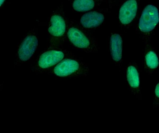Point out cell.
Wrapping results in <instances>:
<instances>
[{
  "instance_id": "6da1fadb",
  "label": "cell",
  "mask_w": 159,
  "mask_h": 133,
  "mask_svg": "<svg viewBox=\"0 0 159 133\" xmlns=\"http://www.w3.org/2000/svg\"><path fill=\"white\" fill-rule=\"evenodd\" d=\"M66 38L75 48L87 53L98 51L97 39L79 23L71 21L67 27Z\"/></svg>"
},
{
  "instance_id": "7a4b0ae2",
  "label": "cell",
  "mask_w": 159,
  "mask_h": 133,
  "mask_svg": "<svg viewBox=\"0 0 159 133\" xmlns=\"http://www.w3.org/2000/svg\"><path fill=\"white\" fill-rule=\"evenodd\" d=\"M89 70L88 64L72 54L63 59L47 71L58 77L75 78L86 76Z\"/></svg>"
},
{
  "instance_id": "3957f363",
  "label": "cell",
  "mask_w": 159,
  "mask_h": 133,
  "mask_svg": "<svg viewBox=\"0 0 159 133\" xmlns=\"http://www.w3.org/2000/svg\"><path fill=\"white\" fill-rule=\"evenodd\" d=\"M72 54L71 53L59 47H50L38 56L32 69L36 72H47L63 59Z\"/></svg>"
},
{
  "instance_id": "277c9868",
  "label": "cell",
  "mask_w": 159,
  "mask_h": 133,
  "mask_svg": "<svg viewBox=\"0 0 159 133\" xmlns=\"http://www.w3.org/2000/svg\"><path fill=\"white\" fill-rule=\"evenodd\" d=\"M38 45V39L34 32H30L25 34L17 46L16 63H23L31 59L37 50Z\"/></svg>"
},
{
  "instance_id": "5b68a950",
  "label": "cell",
  "mask_w": 159,
  "mask_h": 133,
  "mask_svg": "<svg viewBox=\"0 0 159 133\" xmlns=\"http://www.w3.org/2000/svg\"><path fill=\"white\" fill-rule=\"evenodd\" d=\"M67 27L63 13L56 11L50 17L48 23V33L51 39L61 42L66 38Z\"/></svg>"
},
{
  "instance_id": "8992f818",
  "label": "cell",
  "mask_w": 159,
  "mask_h": 133,
  "mask_svg": "<svg viewBox=\"0 0 159 133\" xmlns=\"http://www.w3.org/2000/svg\"><path fill=\"white\" fill-rule=\"evenodd\" d=\"M159 21L157 8L152 5H148L144 8L140 17L139 27L140 31L145 33L152 30Z\"/></svg>"
},
{
  "instance_id": "52a82bcc",
  "label": "cell",
  "mask_w": 159,
  "mask_h": 133,
  "mask_svg": "<svg viewBox=\"0 0 159 133\" xmlns=\"http://www.w3.org/2000/svg\"><path fill=\"white\" fill-rule=\"evenodd\" d=\"M125 79L127 86L131 93L138 99H141L139 74L137 66L134 64L130 63L126 67Z\"/></svg>"
},
{
  "instance_id": "ba28073f",
  "label": "cell",
  "mask_w": 159,
  "mask_h": 133,
  "mask_svg": "<svg viewBox=\"0 0 159 133\" xmlns=\"http://www.w3.org/2000/svg\"><path fill=\"white\" fill-rule=\"evenodd\" d=\"M105 16L103 12L93 11L83 14L80 20V24L84 29L88 31L97 28L104 22Z\"/></svg>"
},
{
  "instance_id": "9c48e42d",
  "label": "cell",
  "mask_w": 159,
  "mask_h": 133,
  "mask_svg": "<svg viewBox=\"0 0 159 133\" xmlns=\"http://www.w3.org/2000/svg\"><path fill=\"white\" fill-rule=\"evenodd\" d=\"M122 39L118 33H111L109 40V49L111 59L115 64L119 65L122 62Z\"/></svg>"
},
{
  "instance_id": "30bf717a",
  "label": "cell",
  "mask_w": 159,
  "mask_h": 133,
  "mask_svg": "<svg viewBox=\"0 0 159 133\" xmlns=\"http://www.w3.org/2000/svg\"><path fill=\"white\" fill-rule=\"evenodd\" d=\"M138 9L137 2L134 0H128L121 6L119 12V19L124 25L129 24L135 17Z\"/></svg>"
},
{
  "instance_id": "8fae6325",
  "label": "cell",
  "mask_w": 159,
  "mask_h": 133,
  "mask_svg": "<svg viewBox=\"0 0 159 133\" xmlns=\"http://www.w3.org/2000/svg\"><path fill=\"white\" fill-rule=\"evenodd\" d=\"M96 5V2L94 0H75L73 2L72 6L75 11L85 12L93 9Z\"/></svg>"
},
{
  "instance_id": "7c38bea8",
  "label": "cell",
  "mask_w": 159,
  "mask_h": 133,
  "mask_svg": "<svg viewBox=\"0 0 159 133\" xmlns=\"http://www.w3.org/2000/svg\"><path fill=\"white\" fill-rule=\"evenodd\" d=\"M145 63L147 68L151 70L156 69L159 65L158 57L153 50L148 51L145 56Z\"/></svg>"
},
{
  "instance_id": "4fadbf2b",
  "label": "cell",
  "mask_w": 159,
  "mask_h": 133,
  "mask_svg": "<svg viewBox=\"0 0 159 133\" xmlns=\"http://www.w3.org/2000/svg\"><path fill=\"white\" fill-rule=\"evenodd\" d=\"M153 107L159 106V83L155 86L153 94Z\"/></svg>"
}]
</instances>
